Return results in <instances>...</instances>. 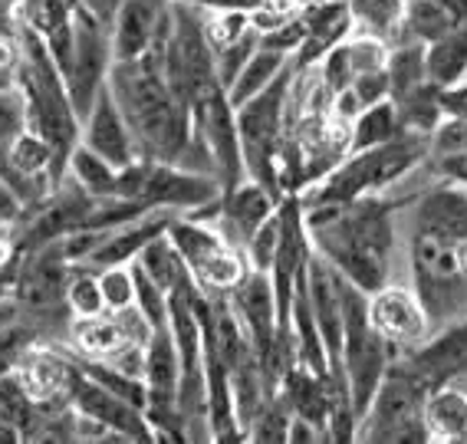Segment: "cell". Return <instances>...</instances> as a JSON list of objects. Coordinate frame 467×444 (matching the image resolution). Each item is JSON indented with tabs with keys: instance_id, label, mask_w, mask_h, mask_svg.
Listing matches in <instances>:
<instances>
[{
	"instance_id": "1",
	"label": "cell",
	"mask_w": 467,
	"mask_h": 444,
	"mask_svg": "<svg viewBox=\"0 0 467 444\" xmlns=\"http://www.w3.org/2000/svg\"><path fill=\"white\" fill-rule=\"evenodd\" d=\"M303 224L313 251L362 294L401 277L399 201L368 194L356 201L309 204L303 208Z\"/></svg>"
},
{
	"instance_id": "2",
	"label": "cell",
	"mask_w": 467,
	"mask_h": 444,
	"mask_svg": "<svg viewBox=\"0 0 467 444\" xmlns=\"http://www.w3.org/2000/svg\"><path fill=\"white\" fill-rule=\"evenodd\" d=\"M431 159L428 139L421 135H401L395 142L376 145V149L349 151L339 165L300 191L303 208L309 204H336L356 201L368 194H385L389 188L409 181Z\"/></svg>"
},
{
	"instance_id": "3",
	"label": "cell",
	"mask_w": 467,
	"mask_h": 444,
	"mask_svg": "<svg viewBox=\"0 0 467 444\" xmlns=\"http://www.w3.org/2000/svg\"><path fill=\"white\" fill-rule=\"evenodd\" d=\"M224 194L221 178L192 171L175 161L135 159L132 165L119 168L116 198L139 201L151 211H171V214H194L208 208Z\"/></svg>"
},
{
	"instance_id": "4",
	"label": "cell",
	"mask_w": 467,
	"mask_h": 444,
	"mask_svg": "<svg viewBox=\"0 0 467 444\" xmlns=\"http://www.w3.org/2000/svg\"><path fill=\"white\" fill-rule=\"evenodd\" d=\"M342 306H346V329H342L339 369L342 378H346V388H349L356 418H362L395 356L368 323V294H362L359 286H352L349 280L342 286Z\"/></svg>"
},
{
	"instance_id": "5",
	"label": "cell",
	"mask_w": 467,
	"mask_h": 444,
	"mask_svg": "<svg viewBox=\"0 0 467 444\" xmlns=\"http://www.w3.org/2000/svg\"><path fill=\"white\" fill-rule=\"evenodd\" d=\"M425 395L428 388L418 382L411 372H405L399 362L389 366L385 378L379 382L366 415L356 428V441L368 444H409L421 441L428 444L425 431Z\"/></svg>"
},
{
	"instance_id": "6",
	"label": "cell",
	"mask_w": 467,
	"mask_h": 444,
	"mask_svg": "<svg viewBox=\"0 0 467 444\" xmlns=\"http://www.w3.org/2000/svg\"><path fill=\"white\" fill-rule=\"evenodd\" d=\"M168 237L182 253L184 267L194 284L208 296L231 294L247 274V257L237 251L211 221L194 218V214H175L168 224Z\"/></svg>"
},
{
	"instance_id": "7",
	"label": "cell",
	"mask_w": 467,
	"mask_h": 444,
	"mask_svg": "<svg viewBox=\"0 0 467 444\" xmlns=\"http://www.w3.org/2000/svg\"><path fill=\"white\" fill-rule=\"evenodd\" d=\"M73 411H76V441H139V444L159 441L145 408L132 405L122 395L109 392L99 382H92L86 372L76 382Z\"/></svg>"
},
{
	"instance_id": "8",
	"label": "cell",
	"mask_w": 467,
	"mask_h": 444,
	"mask_svg": "<svg viewBox=\"0 0 467 444\" xmlns=\"http://www.w3.org/2000/svg\"><path fill=\"white\" fill-rule=\"evenodd\" d=\"M112 63L116 57H112V43H109V26L76 4L73 50H69L67 63L59 67V73H63V83H67V93L79 119L86 116L96 93L109 83Z\"/></svg>"
},
{
	"instance_id": "9",
	"label": "cell",
	"mask_w": 467,
	"mask_h": 444,
	"mask_svg": "<svg viewBox=\"0 0 467 444\" xmlns=\"http://www.w3.org/2000/svg\"><path fill=\"white\" fill-rule=\"evenodd\" d=\"M14 372L20 376L36 408H69L76 382L83 376L73 349H63V343H43V339L24 346L14 362Z\"/></svg>"
},
{
	"instance_id": "10",
	"label": "cell",
	"mask_w": 467,
	"mask_h": 444,
	"mask_svg": "<svg viewBox=\"0 0 467 444\" xmlns=\"http://www.w3.org/2000/svg\"><path fill=\"white\" fill-rule=\"evenodd\" d=\"M368 323L392 349V356L415 349L434 333L418 294L409 286V280L401 277L389 280L385 286L368 294Z\"/></svg>"
},
{
	"instance_id": "11",
	"label": "cell",
	"mask_w": 467,
	"mask_h": 444,
	"mask_svg": "<svg viewBox=\"0 0 467 444\" xmlns=\"http://www.w3.org/2000/svg\"><path fill=\"white\" fill-rule=\"evenodd\" d=\"M392 362L411 372L425 388L444 386L454 378H467V316L434 329L425 343L395 356Z\"/></svg>"
},
{
	"instance_id": "12",
	"label": "cell",
	"mask_w": 467,
	"mask_h": 444,
	"mask_svg": "<svg viewBox=\"0 0 467 444\" xmlns=\"http://www.w3.org/2000/svg\"><path fill=\"white\" fill-rule=\"evenodd\" d=\"M79 142L86 149L99 151L102 159H109L116 168H126L135 159H142L139 145H135L132 126H129L126 112L119 106L116 93L109 89V83L96 93L86 116L79 119Z\"/></svg>"
},
{
	"instance_id": "13",
	"label": "cell",
	"mask_w": 467,
	"mask_h": 444,
	"mask_svg": "<svg viewBox=\"0 0 467 444\" xmlns=\"http://www.w3.org/2000/svg\"><path fill=\"white\" fill-rule=\"evenodd\" d=\"M171 20V0H122L109 24V43L116 59H139L155 50Z\"/></svg>"
},
{
	"instance_id": "14",
	"label": "cell",
	"mask_w": 467,
	"mask_h": 444,
	"mask_svg": "<svg viewBox=\"0 0 467 444\" xmlns=\"http://www.w3.org/2000/svg\"><path fill=\"white\" fill-rule=\"evenodd\" d=\"M227 296H231V306L237 310L244 329H247L254 356H257V362H264L270 346L276 343V333H280V310H276L274 280H270V274H260V270L247 267L241 284L234 286Z\"/></svg>"
},
{
	"instance_id": "15",
	"label": "cell",
	"mask_w": 467,
	"mask_h": 444,
	"mask_svg": "<svg viewBox=\"0 0 467 444\" xmlns=\"http://www.w3.org/2000/svg\"><path fill=\"white\" fill-rule=\"evenodd\" d=\"M0 14H7L17 24H24L30 34L40 36L57 69L67 63L69 50H73L76 0H10Z\"/></svg>"
},
{
	"instance_id": "16",
	"label": "cell",
	"mask_w": 467,
	"mask_h": 444,
	"mask_svg": "<svg viewBox=\"0 0 467 444\" xmlns=\"http://www.w3.org/2000/svg\"><path fill=\"white\" fill-rule=\"evenodd\" d=\"M171 218H175L171 211H145V214L126 221V224L99 231V241H96V247L86 257V267L102 270V267H116V263H132L145 251V243L155 241L159 234H165Z\"/></svg>"
},
{
	"instance_id": "17",
	"label": "cell",
	"mask_w": 467,
	"mask_h": 444,
	"mask_svg": "<svg viewBox=\"0 0 467 444\" xmlns=\"http://www.w3.org/2000/svg\"><path fill=\"white\" fill-rule=\"evenodd\" d=\"M421 418H425L428 441H467V378L428 388Z\"/></svg>"
},
{
	"instance_id": "18",
	"label": "cell",
	"mask_w": 467,
	"mask_h": 444,
	"mask_svg": "<svg viewBox=\"0 0 467 444\" xmlns=\"http://www.w3.org/2000/svg\"><path fill=\"white\" fill-rule=\"evenodd\" d=\"M352 20V34L372 36L389 46L401 43V24L409 0H346Z\"/></svg>"
},
{
	"instance_id": "19",
	"label": "cell",
	"mask_w": 467,
	"mask_h": 444,
	"mask_svg": "<svg viewBox=\"0 0 467 444\" xmlns=\"http://www.w3.org/2000/svg\"><path fill=\"white\" fill-rule=\"evenodd\" d=\"M67 346L76 352V359H106L116 349L129 346V339L119 326V319L106 310L99 316L73 319L67 333Z\"/></svg>"
},
{
	"instance_id": "20",
	"label": "cell",
	"mask_w": 467,
	"mask_h": 444,
	"mask_svg": "<svg viewBox=\"0 0 467 444\" xmlns=\"http://www.w3.org/2000/svg\"><path fill=\"white\" fill-rule=\"evenodd\" d=\"M290 67H293V57H286V53H280V50H270V46H257L254 57L247 59L244 69L237 73V79L227 86L231 106L237 109V106H244L247 99H254V96H260L264 89H270Z\"/></svg>"
},
{
	"instance_id": "21",
	"label": "cell",
	"mask_w": 467,
	"mask_h": 444,
	"mask_svg": "<svg viewBox=\"0 0 467 444\" xmlns=\"http://www.w3.org/2000/svg\"><path fill=\"white\" fill-rule=\"evenodd\" d=\"M401 135H409V132L401 129L395 102L392 99L372 102V106H366V109L349 122V151L376 149V145L395 142Z\"/></svg>"
},
{
	"instance_id": "22",
	"label": "cell",
	"mask_w": 467,
	"mask_h": 444,
	"mask_svg": "<svg viewBox=\"0 0 467 444\" xmlns=\"http://www.w3.org/2000/svg\"><path fill=\"white\" fill-rule=\"evenodd\" d=\"M425 69L434 86H454L467 79V26H454L441 40L428 43Z\"/></svg>"
},
{
	"instance_id": "23",
	"label": "cell",
	"mask_w": 467,
	"mask_h": 444,
	"mask_svg": "<svg viewBox=\"0 0 467 444\" xmlns=\"http://www.w3.org/2000/svg\"><path fill=\"white\" fill-rule=\"evenodd\" d=\"M63 175L69 181L89 191L92 198H116V185H119V168L109 159H102L99 151L86 149L83 142H76V149L69 151L67 159V171Z\"/></svg>"
},
{
	"instance_id": "24",
	"label": "cell",
	"mask_w": 467,
	"mask_h": 444,
	"mask_svg": "<svg viewBox=\"0 0 467 444\" xmlns=\"http://www.w3.org/2000/svg\"><path fill=\"white\" fill-rule=\"evenodd\" d=\"M438 93H441V86L421 83V86H415V89H409V93L395 96V99H392L395 112H399V122H401V129H405V132L421 135V139H431V132L438 129V122L444 119Z\"/></svg>"
},
{
	"instance_id": "25",
	"label": "cell",
	"mask_w": 467,
	"mask_h": 444,
	"mask_svg": "<svg viewBox=\"0 0 467 444\" xmlns=\"http://www.w3.org/2000/svg\"><path fill=\"white\" fill-rule=\"evenodd\" d=\"M132 263L142 270L149 280H155V284H159L165 294H171L175 286L184 284V280H192V274H188V267H184L182 253L175 251V243H171L168 231L155 237V241L145 243V251L139 253Z\"/></svg>"
},
{
	"instance_id": "26",
	"label": "cell",
	"mask_w": 467,
	"mask_h": 444,
	"mask_svg": "<svg viewBox=\"0 0 467 444\" xmlns=\"http://www.w3.org/2000/svg\"><path fill=\"white\" fill-rule=\"evenodd\" d=\"M454 20L444 10L441 0H409L405 24H401V43H434L454 30Z\"/></svg>"
},
{
	"instance_id": "27",
	"label": "cell",
	"mask_w": 467,
	"mask_h": 444,
	"mask_svg": "<svg viewBox=\"0 0 467 444\" xmlns=\"http://www.w3.org/2000/svg\"><path fill=\"white\" fill-rule=\"evenodd\" d=\"M385 73H389V99L409 93L421 83H431L425 69V43H395V46H389Z\"/></svg>"
},
{
	"instance_id": "28",
	"label": "cell",
	"mask_w": 467,
	"mask_h": 444,
	"mask_svg": "<svg viewBox=\"0 0 467 444\" xmlns=\"http://www.w3.org/2000/svg\"><path fill=\"white\" fill-rule=\"evenodd\" d=\"M36 415H40V408H36V402L24 388V382H20L17 372L14 369L0 372V418H7L10 425H17L20 435H24V441H30V431H34V425H36Z\"/></svg>"
},
{
	"instance_id": "29",
	"label": "cell",
	"mask_w": 467,
	"mask_h": 444,
	"mask_svg": "<svg viewBox=\"0 0 467 444\" xmlns=\"http://www.w3.org/2000/svg\"><path fill=\"white\" fill-rule=\"evenodd\" d=\"M67 310L73 313V319L99 316L106 313L102 303V286H99V270L86 267V263H73L67 277Z\"/></svg>"
},
{
	"instance_id": "30",
	"label": "cell",
	"mask_w": 467,
	"mask_h": 444,
	"mask_svg": "<svg viewBox=\"0 0 467 444\" xmlns=\"http://www.w3.org/2000/svg\"><path fill=\"white\" fill-rule=\"evenodd\" d=\"M290 418H293L290 402H286L284 388H276L267 402H264V408L257 411V418L247 425V441L284 444L286 441V431H290Z\"/></svg>"
},
{
	"instance_id": "31",
	"label": "cell",
	"mask_w": 467,
	"mask_h": 444,
	"mask_svg": "<svg viewBox=\"0 0 467 444\" xmlns=\"http://www.w3.org/2000/svg\"><path fill=\"white\" fill-rule=\"evenodd\" d=\"M135 306L142 310V316L149 319L151 329H168V319H171V303H168V294L161 290L155 280H149L142 270L135 267Z\"/></svg>"
},
{
	"instance_id": "32",
	"label": "cell",
	"mask_w": 467,
	"mask_h": 444,
	"mask_svg": "<svg viewBox=\"0 0 467 444\" xmlns=\"http://www.w3.org/2000/svg\"><path fill=\"white\" fill-rule=\"evenodd\" d=\"M276 243H280V211L274 218H267L264 224L254 231V237L244 243V257H247V267L260 270V274H270L276 260Z\"/></svg>"
},
{
	"instance_id": "33",
	"label": "cell",
	"mask_w": 467,
	"mask_h": 444,
	"mask_svg": "<svg viewBox=\"0 0 467 444\" xmlns=\"http://www.w3.org/2000/svg\"><path fill=\"white\" fill-rule=\"evenodd\" d=\"M99 286H102V303L106 310H126L135 303V270L132 263H116V267L99 270Z\"/></svg>"
},
{
	"instance_id": "34",
	"label": "cell",
	"mask_w": 467,
	"mask_h": 444,
	"mask_svg": "<svg viewBox=\"0 0 467 444\" xmlns=\"http://www.w3.org/2000/svg\"><path fill=\"white\" fill-rule=\"evenodd\" d=\"M257 46H260V34L251 26L241 40H234V43H227V46H221V50H214V69H217V79H221L224 89L237 79V73H241L244 63L254 57Z\"/></svg>"
},
{
	"instance_id": "35",
	"label": "cell",
	"mask_w": 467,
	"mask_h": 444,
	"mask_svg": "<svg viewBox=\"0 0 467 444\" xmlns=\"http://www.w3.org/2000/svg\"><path fill=\"white\" fill-rule=\"evenodd\" d=\"M26 129V106L20 89H4L0 93V161L7 155L10 142Z\"/></svg>"
},
{
	"instance_id": "36",
	"label": "cell",
	"mask_w": 467,
	"mask_h": 444,
	"mask_svg": "<svg viewBox=\"0 0 467 444\" xmlns=\"http://www.w3.org/2000/svg\"><path fill=\"white\" fill-rule=\"evenodd\" d=\"M428 149H431V159L451 155V151H467V116H444L428 139Z\"/></svg>"
},
{
	"instance_id": "37",
	"label": "cell",
	"mask_w": 467,
	"mask_h": 444,
	"mask_svg": "<svg viewBox=\"0 0 467 444\" xmlns=\"http://www.w3.org/2000/svg\"><path fill=\"white\" fill-rule=\"evenodd\" d=\"M20 40L10 26L0 24V93L4 89H17V73H20Z\"/></svg>"
},
{
	"instance_id": "38",
	"label": "cell",
	"mask_w": 467,
	"mask_h": 444,
	"mask_svg": "<svg viewBox=\"0 0 467 444\" xmlns=\"http://www.w3.org/2000/svg\"><path fill=\"white\" fill-rule=\"evenodd\" d=\"M36 343V336L30 333L26 326L20 329H0V372L14 369V362H17V356L24 352V346Z\"/></svg>"
},
{
	"instance_id": "39",
	"label": "cell",
	"mask_w": 467,
	"mask_h": 444,
	"mask_svg": "<svg viewBox=\"0 0 467 444\" xmlns=\"http://www.w3.org/2000/svg\"><path fill=\"white\" fill-rule=\"evenodd\" d=\"M428 168L438 178H444V181H454V185L467 188V151H451V155L428 159Z\"/></svg>"
},
{
	"instance_id": "40",
	"label": "cell",
	"mask_w": 467,
	"mask_h": 444,
	"mask_svg": "<svg viewBox=\"0 0 467 444\" xmlns=\"http://www.w3.org/2000/svg\"><path fill=\"white\" fill-rule=\"evenodd\" d=\"M24 201H20V194L10 188L7 178H0V224L4 227H14L20 218H24Z\"/></svg>"
},
{
	"instance_id": "41",
	"label": "cell",
	"mask_w": 467,
	"mask_h": 444,
	"mask_svg": "<svg viewBox=\"0 0 467 444\" xmlns=\"http://www.w3.org/2000/svg\"><path fill=\"white\" fill-rule=\"evenodd\" d=\"M438 99H441L444 116H467V79H461L454 86H441Z\"/></svg>"
},
{
	"instance_id": "42",
	"label": "cell",
	"mask_w": 467,
	"mask_h": 444,
	"mask_svg": "<svg viewBox=\"0 0 467 444\" xmlns=\"http://www.w3.org/2000/svg\"><path fill=\"white\" fill-rule=\"evenodd\" d=\"M286 441L290 444H306V441H329L326 438V431L319 425H313V421L300 418V415H293L290 418V431H286Z\"/></svg>"
},
{
	"instance_id": "43",
	"label": "cell",
	"mask_w": 467,
	"mask_h": 444,
	"mask_svg": "<svg viewBox=\"0 0 467 444\" xmlns=\"http://www.w3.org/2000/svg\"><path fill=\"white\" fill-rule=\"evenodd\" d=\"M79 7L86 10V14H92L96 20H102V24H112V17H116V10L122 7V0H76Z\"/></svg>"
},
{
	"instance_id": "44",
	"label": "cell",
	"mask_w": 467,
	"mask_h": 444,
	"mask_svg": "<svg viewBox=\"0 0 467 444\" xmlns=\"http://www.w3.org/2000/svg\"><path fill=\"white\" fill-rule=\"evenodd\" d=\"M14 253H17V247H14V231H10V227H0V267L10 263Z\"/></svg>"
},
{
	"instance_id": "45",
	"label": "cell",
	"mask_w": 467,
	"mask_h": 444,
	"mask_svg": "<svg viewBox=\"0 0 467 444\" xmlns=\"http://www.w3.org/2000/svg\"><path fill=\"white\" fill-rule=\"evenodd\" d=\"M444 10L451 14V20L458 26H467V0H441Z\"/></svg>"
},
{
	"instance_id": "46",
	"label": "cell",
	"mask_w": 467,
	"mask_h": 444,
	"mask_svg": "<svg viewBox=\"0 0 467 444\" xmlns=\"http://www.w3.org/2000/svg\"><path fill=\"white\" fill-rule=\"evenodd\" d=\"M24 441V435H20L17 425H10L7 418H0V444H20Z\"/></svg>"
},
{
	"instance_id": "47",
	"label": "cell",
	"mask_w": 467,
	"mask_h": 444,
	"mask_svg": "<svg viewBox=\"0 0 467 444\" xmlns=\"http://www.w3.org/2000/svg\"><path fill=\"white\" fill-rule=\"evenodd\" d=\"M280 4H286V7H293V10H300V7H306V4H313V0H280Z\"/></svg>"
},
{
	"instance_id": "48",
	"label": "cell",
	"mask_w": 467,
	"mask_h": 444,
	"mask_svg": "<svg viewBox=\"0 0 467 444\" xmlns=\"http://www.w3.org/2000/svg\"><path fill=\"white\" fill-rule=\"evenodd\" d=\"M0 227H4V224H0Z\"/></svg>"
}]
</instances>
